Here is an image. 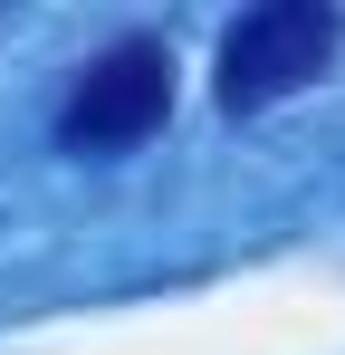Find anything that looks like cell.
I'll list each match as a JSON object with an SVG mask.
<instances>
[{"label": "cell", "mask_w": 345, "mask_h": 355, "mask_svg": "<svg viewBox=\"0 0 345 355\" xmlns=\"http://www.w3.org/2000/svg\"><path fill=\"white\" fill-rule=\"evenodd\" d=\"M163 116H172V49L144 39V29H125V39H106L67 77L57 154H134L144 135H163Z\"/></svg>", "instance_id": "obj_2"}, {"label": "cell", "mask_w": 345, "mask_h": 355, "mask_svg": "<svg viewBox=\"0 0 345 355\" xmlns=\"http://www.w3.org/2000/svg\"><path fill=\"white\" fill-rule=\"evenodd\" d=\"M345 49V19L326 0H259V10H240L221 29V58H211V96H221V116H259V106H278L297 87H317Z\"/></svg>", "instance_id": "obj_1"}]
</instances>
